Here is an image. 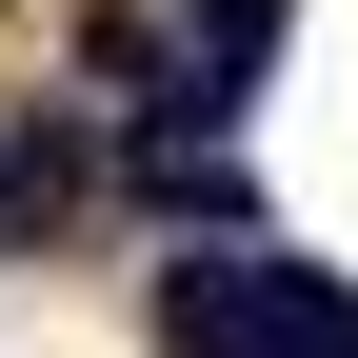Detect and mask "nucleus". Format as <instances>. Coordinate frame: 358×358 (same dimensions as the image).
Here are the masks:
<instances>
[{"label":"nucleus","mask_w":358,"mask_h":358,"mask_svg":"<svg viewBox=\"0 0 358 358\" xmlns=\"http://www.w3.org/2000/svg\"><path fill=\"white\" fill-rule=\"evenodd\" d=\"M159 338L179 358H358V299H338V259L199 239V259H159Z\"/></svg>","instance_id":"nucleus-1"},{"label":"nucleus","mask_w":358,"mask_h":358,"mask_svg":"<svg viewBox=\"0 0 358 358\" xmlns=\"http://www.w3.org/2000/svg\"><path fill=\"white\" fill-rule=\"evenodd\" d=\"M60 199H80V140H60V120H20V140H0V239H40Z\"/></svg>","instance_id":"nucleus-2"},{"label":"nucleus","mask_w":358,"mask_h":358,"mask_svg":"<svg viewBox=\"0 0 358 358\" xmlns=\"http://www.w3.org/2000/svg\"><path fill=\"white\" fill-rule=\"evenodd\" d=\"M279 20H299V0H199V80H219V100H259V60H279Z\"/></svg>","instance_id":"nucleus-3"}]
</instances>
